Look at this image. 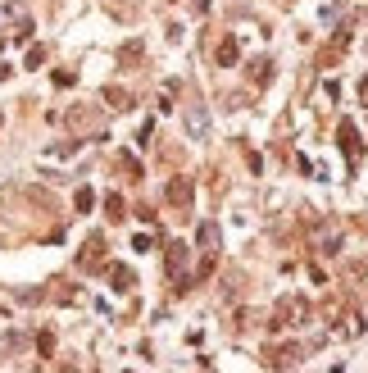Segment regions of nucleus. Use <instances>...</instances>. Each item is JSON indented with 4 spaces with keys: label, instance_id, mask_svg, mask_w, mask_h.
<instances>
[{
    "label": "nucleus",
    "instance_id": "obj_1",
    "mask_svg": "<svg viewBox=\"0 0 368 373\" xmlns=\"http://www.w3.org/2000/svg\"><path fill=\"white\" fill-rule=\"evenodd\" d=\"M341 223H332V218H327V223H318L314 228V237H309V242H314V251L318 255H341Z\"/></svg>",
    "mask_w": 368,
    "mask_h": 373
},
{
    "label": "nucleus",
    "instance_id": "obj_2",
    "mask_svg": "<svg viewBox=\"0 0 368 373\" xmlns=\"http://www.w3.org/2000/svg\"><path fill=\"white\" fill-rule=\"evenodd\" d=\"M169 278L182 282L178 292H187V246H178V242L169 246Z\"/></svg>",
    "mask_w": 368,
    "mask_h": 373
},
{
    "label": "nucleus",
    "instance_id": "obj_3",
    "mask_svg": "<svg viewBox=\"0 0 368 373\" xmlns=\"http://www.w3.org/2000/svg\"><path fill=\"white\" fill-rule=\"evenodd\" d=\"M164 196H169V205L187 209V205H191V196H196V187H191V178H173V183H169V191H164Z\"/></svg>",
    "mask_w": 368,
    "mask_h": 373
},
{
    "label": "nucleus",
    "instance_id": "obj_4",
    "mask_svg": "<svg viewBox=\"0 0 368 373\" xmlns=\"http://www.w3.org/2000/svg\"><path fill=\"white\" fill-rule=\"evenodd\" d=\"M264 365H273V369H291V365H300V346H273L264 355Z\"/></svg>",
    "mask_w": 368,
    "mask_h": 373
},
{
    "label": "nucleus",
    "instance_id": "obj_5",
    "mask_svg": "<svg viewBox=\"0 0 368 373\" xmlns=\"http://www.w3.org/2000/svg\"><path fill=\"white\" fill-rule=\"evenodd\" d=\"M100 260H105V242H100V237H91V242H86V251L77 255V264H82V269H96Z\"/></svg>",
    "mask_w": 368,
    "mask_h": 373
},
{
    "label": "nucleus",
    "instance_id": "obj_6",
    "mask_svg": "<svg viewBox=\"0 0 368 373\" xmlns=\"http://www.w3.org/2000/svg\"><path fill=\"white\" fill-rule=\"evenodd\" d=\"M341 150H346L350 159H360V155H364V141H360V132H355L350 123H341Z\"/></svg>",
    "mask_w": 368,
    "mask_h": 373
},
{
    "label": "nucleus",
    "instance_id": "obj_7",
    "mask_svg": "<svg viewBox=\"0 0 368 373\" xmlns=\"http://www.w3.org/2000/svg\"><path fill=\"white\" fill-rule=\"evenodd\" d=\"M105 105H110V110H132V96L123 87H105Z\"/></svg>",
    "mask_w": 368,
    "mask_h": 373
},
{
    "label": "nucleus",
    "instance_id": "obj_8",
    "mask_svg": "<svg viewBox=\"0 0 368 373\" xmlns=\"http://www.w3.org/2000/svg\"><path fill=\"white\" fill-rule=\"evenodd\" d=\"M218 64H223V69L237 64V37H223V41H218Z\"/></svg>",
    "mask_w": 368,
    "mask_h": 373
},
{
    "label": "nucleus",
    "instance_id": "obj_9",
    "mask_svg": "<svg viewBox=\"0 0 368 373\" xmlns=\"http://www.w3.org/2000/svg\"><path fill=\"white\" fill-rule=\"evenodd\" d=\"M110 282L119 287V292H128V287H132V269H123V264H110Z\"/></svg>",
    "mask_w": 368,
    "mask_h": 373
},
{
    "label": "nucleus",
    "instance_id": "obj_10",
    "mask_svg": "<svg viewBox=\"0 0 368 373\" xmlns=\"http://www.w3.org/2000/svg\"><path fill=\"white\" fill-rule=\"evenodd\" d=\"M268 69H273L268 60H255V64H250V82H255V87H264V82H268Z\"/></svg>",
    "mask_w": 368,
    "mask_h": 373
},
{
    "label": "nucleus",
    "instance_id": "obj_11",
    "mask_svg": "<svg viewBox=\"0 0 368 373\" xmlns=\"http://www.w3.org/2000/svg\"><path fill=\"white\" fill-rule=\"evenodd\" d=\"M69 123H73V128H96V114H91V110H73Z\"/></svg>",
    "mask_w": 368,
    "mask_h": 373
},
{
    "label": "nucleus",
    "instance_id": "obj_12",
    "mask_svg": "<svg viewBox=\"0 0 368 373\" xmlns=\"http://www.w3.org/2000/svg\"><path fill=\"white\" fill-rule=\"evenodd\" d=\"M46 64V46H32V51H27V69H41Z\"/></svg>",
    "mask_w": 368,
    "mask_h": 373
},
{
    "label": "nucleus",
    "instance_id": "obj_13",
    "mask_svg": "<svg viewBox=\"0 0 368 373\" xmlns=\"http://www.w3.org/2000/svg\"><path fill=\"white\" fill-rule=\"evenodd\" d=\"M105 209H110V218H123V196H105Z\"/></svg>",
    "mask_w": 368,
    "mask_h": 373
},
{
    "label": "nucleus",
    "instance_id": "obj_14",
    "mask_svg": "<svg viewBox=\"0 0 368 373\" xmlns=\"http://www.w3.org/2000/svg\"><path fill=\"white\" fill-rule=\"evenodd\" d=\"M91 187H82V191H77V214H86V209H91Z\"/></svg>",
    "mask_w": 368,
    "mask_h": 373
},
{
    "label": "nucleus",
    "instance_id": "obj_15",
    "mask_svg": "<svg viewBox=\"0 0 368 373\" xmlns=\"http://www.w3.org/2000/svg\"><path fill=\"white\" fill-rule=\"evenodd\" d=\"M137 60H141V46H137V41L123 46V64H137Z\"/></svg>",
    "mask_w": 368,
    "mask_h": 373
}]
</instances>
